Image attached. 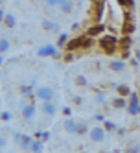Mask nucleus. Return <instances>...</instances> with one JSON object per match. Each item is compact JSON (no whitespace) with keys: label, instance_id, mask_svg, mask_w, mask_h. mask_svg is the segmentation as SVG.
<instances>
[{"label":"nucleus","instance_id":"24","mask_svg":"<svg viewBox=\"0 0 140 153\" xmlns=\"http://www.w3.org/2000/svg\"><path fill=\"white\" fill-rule=\"evenodd\" d=\"M118 6H120L124 11L125 9H135V0H116Z\"/></svg>","mask_w":140,"mask_h":153},{"label":"nucleus","instance_id":"8","mask_svg":"<svg viewBox=\"0 0 140 153\" xmlns=\"http://www.w3.org/2000/svg\"><path fill=\"white\" fill-rule=\"evenodd\" d=\"M105 135H107V131L103 129V126H92L90 131H89V138L92 142H101V140H105Z\"/></svg>","mask_w":140,"mask_h":153},{"label":"nucleus","instance_id":"32","mask_svg":"<svg viewBox=\"0 0 140 153\" xmlns=\"http://www.w3.org/2000/svg\"><path fill=\"white\" fill-rule=\"evenodd\" d=\"M0 118H2V122L4 124H7V122H11V113H9V111H2V114H0Z\"/></svg>","mask_w":140,"mask_h":153},{"label":"nucleus","instance_id":"37","mask_svg":"<svg viewBox=\"0 0 140 153\" xmlns=\"http://www.w3.org/2000/svg\"><path fill=\"white\" fill-rule=\"evenodd\" d=\"M127 133V129L125 127H120V126H118V129H116V135H120V137H124Z\"/></svg>","mask_w":140,"mask_h":153},{"label":"nucleus","instance_id":"16","mask_svg":"<svg viewBox=\"0 0 140 153\" xmlns=\"http://www.w3.org/2000/svg\"><path fill=\"white\" fill-rule=\"evenodd\" d=\"M114 89H116V94H118V96H122V98H127L129 94L133 92V91L129 89L127 85H124V83H118V85H114Z\"/></svg>","mask_w":140,"mask_h":153},{"label":"nucleus","instance_id":"39","mask_svg":"<svg viewBox=\"0 0 140 153\" xmlns=\"http://www.w3.org/2000/svg\"><path fill=\"white\" fill-rule=\"evenodd\" d=\"M135 57H136V59H138V61H140V46H138V48H136V50H135Z\"/></svg>","mask_w":140,"mask_h":153},{"label":"nucleus","instance_id":"2","mask_svg":"<svg viewBox=\"0 0 140 153\" xmlns=\"http://www.w3.org/2000/svg\"><path fill=\"white\" fill-rule=\"evenodd\" d=\"M105 11H107V0H90V17H92V24H101Z\"/></svg>","mask_w":140,"mask_h":153},{"label":"nucleus","instance_id":"20","mask_svg":"<svg viewBox=\"0 0 140 153\" xmlns=\"http://www.w3.org/2000/svg\"><path fill=\"white\" fill-rule=\"evenodd\" d=\"M42 149H44V142L42 140H39V138H35L33 140V144H31V153H42Z\"/></svg>","mask_w":140,"mask_h":153},{"label":"nucleus","instance_id":"31","mask_svg":"<svg viewBox=\"0 0 140 153\" xmlns=\"http://www.w3.org/2000/svg\"><path fill=\"white\" fill-rule=\"evenodd\" d=\"M74 83H76L78 87H87V85H89V81H87V78H85V76H76Z\"/></svg>","mask_w":140,"mask_h":153},{"label":"nucleus","instance_id":"17","mask_svg":"<svg viewBox=\"0 0 140 153\" xmlns=\"http://www.w3.org/2000/svg\"><path fill=\"white\" fill-rule=\"evenodd\" d=\"M68 41H70L68 33H59V37H57V42H56L57 50H64V48H67V45H68Z\"/></svg>","mask_w":140,"mask_h":153},{"label":"nucleus","instance_id":"12","mask_svg":"<svg viewBox=\"0 0 140 153\" xmlns=\"http://www.w3.org/2000/svg\"><path fill=\"white\" fill-rule=\"evenodd\" d=\"M127 68V65L124 59H114V61H109V70L113 72H124Z\"/></svg>","mask_w":140,"mask_h":153},{"label":"nucleus","instance_id":"38","mask_svg":"<svg viewBox=\"0 0 140 153\" xmlns=\"http://www.w3.org/2000/svg\"><path fill=\"white\" fill-rule=\"evenodd\" d=\"M0 146H2V149L7 146V138H6V135H2V138H0Z\"/></svg>","mask_w":140,"mask_h":153},{"label":"nucleus","instance_id":"27","mask_svg":"<svg viewBox=\"0 0 140 153\" xmlns=\"http://www.w3.org/2000/svg\"><path fill=\"white\" fill-rule=\"evenodd\" d=\"M7 50H9V41H7L6 37H2V39H0V53L4 56Z\"/></svg>","mask_w":140,"mask_h":153},{"label":"nucleus","instance_id":"33","mask_svg":"<svg viewBox=\"0 0 140 153\" xmlns=\"http://www.w3.org/2000/svg\"><path fill=\"white\" fill-rule=\"evenodd\" d=\"M44 4L50 7V9H53V7H59L61 4H59V0H44Z\"/></svg>","mask_w":140,"mask_h":153},{"label":"nucleus","instance_id":"13","mask_svg":"<svg viewBox=\"0 0 140 153\" xmlns=\"http://www.w3.org/2000/svg\"><path fill=\"white\" fill-rule=\"evenodd\" d=\"M136 22H122V35H129L131 37L135 31H136Z\"/></svg>","mask_w":140,"mask_h":153},{"label":"nucleus","instance_id":"22","mask_svg":"<svg viewBox=\"0 0 140 153\" xmlns=\"http://www.w3.org/2000/svg\"><path fill=\"white\" fill-rule=\"evenodd\" d=\"M103 129L107 131V133H116L118 126H116V122H113V120H105V122H103Z\"/></svg>","mask_w":140,"mask_h":153},{"label":"nucleus","instance_id":"7","mask_svg":"<svg viewBox=\"0 0 140 153\" xmlns=\"http://www.w3.org/2000/svg\"><path fill=\"white\" fill-rule=\"evenodd\" d=\"M35 114H37V105L35 103H24L22 107H20V116H22L24 120H28V122H30V120H33L35 118Z\"/></svg>","mask_w":140,"mask_h":153},{"label":"nucleus","instance_id":"5","mask_svg":"<svg viewBox=\"0 0 140 153\" xmlns=\"http://www.w3.org/2000/svg\"><path fill=\"white\" fill-rule=\"evenodd\" d=\"M85 39H87V35H76V37H72L70 41H68V45H67V48H64V52H78V50H83V46H85Z\"/></svg>","mask_w":140,"mask_h":153},{"label":"nucleus","instance_id":"42","mask_svg":"<svg viewBox=\"0 0 140 153\" xmlns=\"http://www.w3.org/2000/svg\"><path fill=\"white\" fill-rule=\"evenodd\" d=\"M138 94H140V91H138Z\"/></svg>","mask_w":140,"mask_h":153},{"label":"nucleus","instance_id":"10","mask_svg":"<svg viewBox=\"0 0 140 153\" xmlns=\"http://www.w3.org/2000/svg\"><path fill=\"white\" fill-rule=\"evenodd\" d=\"M61 126H63V129H64V133H68V135H78V122H76V120L64 118Z\"/></svg>","mask_w":140,"mask_h":153},{"label":"nucleus","instance_id":"11","mask_svg":"<svg viewBox=\"0 0 140 153\" xmlns=\"http://www.w3.org/2000/svg\"><path fill=\"white\" fill-rule=\"evenodd\" d=\"M41 111H42V114L44 116H53L57 113V107H56V103L53 102H42V105H41Z\"/></svg>","mask_w":140,"mask_h":153},{"label":"nucleus","instance_id":"23","mask_svg":"<svg viewBox=\"0 0 140 153\" xmlns=\"http://www.w3.org/2000/svg\"><path fill=\"white\" fill-rule=\"evenodd\" d=\"M89 131H90L89 124L83 122V120H79V122H78V135H89Z\"/></svg>","mask_w":140,"mask_h":153},{"label":"nucleus","instance_id":"44","mask_svg":"<svg viewBox=\"0 0 140 153\" xmlns=\"http://www.w3.org/2000/svg\"><path fill=\"white\" fill-rule=\"evenodd\" d=\"M61 153H64V151H61Z\"/></svg>","mask_w":140,"mask_h":153},{"label":"nucleus","instance_id":"15","mask_svg":"<svg viewBox=\"0 0 140 153\" xmlns=\"http://www.w3.org/2000/svg\"><path fill=\"white\" fill-rule=\"evenodd\" d=\"M41 26H42V30H46V31H59V24L53 22V20H50V19H44L41 22Z\"/></svg>","mask_w":140,"mask_h":153},{"label":"nucleus","instance_id":"35","mask_svg":"<svg viewBox=\"0 0 140 153\" xmlns=\"http://www.w3.org/2000/svg\"><path fill=\"white\" fill-rule=\"evenodd\" d=\"M94 120H96V122H105L107 118H105L101 113H96V114H94Z\"/></svg>","mask_w":140,"mask_h":153},{"label":"nucleus","instance_id":"26","mask_svg":"<svg viewBox=\"0 0 140 153\" xmlns=\"http://www.w3.org/2000/svg\"><path fill=\"white\" fill-rule=\"evenodd\" d=\"M59 9H61L63 13H67V15H68V13H72V11H74V2H72V0H67V2H64Z\"/></svg>","mask_w":140,"mask_h":153},{"label":"nucleus","instance_id":"29","mask_svg":"<svg viewBox=\"0 0 140 153\" xmlns=\"http://www.w3.org/2000/svg\"><path fill=\"white\" fill-rule=\"evenodd\" d=\"M120 56L124 61H127V59L133 57V52H131V48H120Z\"/></svg>","mask_w":140,"mask_h":153},{"label":"nucleus","instance_id":"14","mask_svg":"<svg viewBox=\"0 0 140 153\" xmlns=\"http://www.w3.org/2000/svg\"><path fill=\"white\" fill-rule=\"evenodd\" d=\"M111 107L113 109H125L127 107V98H122V96H116L111 100Z\"/></svg>","mask_w":140,"mask_h":153},{"label":"nucleus","instance_id":"41","mask_svg":"<svg viewBox=\"0 0 140 153\" xmlns=\"http://www.w3.org/2000/svg\"><path fill=\"white\" fill-rule=\"evenodd\" d=\"M138 15H140V7H138Z\"/></svg>","mask_w":140,"mask_h":153},{"label":"nucleus","instance_id":"40","mask_svg":"<svg viewBox=\"0 0 140 153\" xmlns=\"http://www.w3.org/2000/svg\"><path fill=\"white\" fill-rule=\"evenodd\" d=\"M81 102H83V100H81L79 96H74V103H81Z\"/></svg>","mask_w":140,"mask_h":153},{"label":"nucleus","instance_id":"4","mask_svg":"<svg viewBox=\"0 0 140 153\" xmlns=\"http://www.w3.org/2000/svg\"><path fill=\"white\" fill-rule=\"evenodd\" d=\"M37 56L39 57H59V50L56 45L48 42V45H42L41 48H37Z\"/></svg>","mask_w":140,"mask_h":153},{"label":"nucleus","instance_id":"28","mask_svg":"<svg viewBox=\"0 0 140 153\" xmlns=\"http://www.w3.org/2000/svg\"><path fill=\"white\" fill-rule=\"evenodd\" d=\"M125 153H140V144H138V142L129 144V146L125 148Z\"/></svg>","mask_w":140,"mask_h":153},{"label":"nucleus","instance_id":"9","mask_svg":"<svg viewBox=\"0 0 140 153\" xmlns=\"http://www.w3.org/2000/svg\"><path fill=\"white\" fill-rule=\"evenodd\" d=\"M105 30H107V26L101 22V24H92L87 31H85V35L87 37H92V39H96V37H101V35H105Z\"/></svg>","mask_w":140,"mask_h":153},{"label":"nucleus","instance_id":"34","mask_svg":"<svg viewBox=\"0 0 140 153\" xmlns=\"http://www.w3.org/2000/svg\"><path fill=\"white\" fill-rule=\"evenodd\" d=\"M61 113H63V116H67V118H68V116L72 114V109H70V107H63V109H61Z\"/></svg>","mask_w":140,"mask_h":153},{"label":"nucleus","instance_id":"21","mask_svg":"<svg viewBox=\"0 0 140 153\" xmlns=\"http://www.w3.org/2000/svg\"><path fill=\"white\" fill-rule=\"evenodd\" d=\"M94 102L100 103V105L107 103V92H103V91H96V92H94Z\"/></svg>","mask_w":140,"mask_h":153},{"label":"nucleus","instance_id":"43","mask_svg":"<svg viewBox=\"0 0 140 153\" xmlns=\"http://www.w3.org/2000/svg\"><path fill=\"white\" fill-rule=\"evenodd\" d=\"M138 30H140V26H138Z\"/></svg>","mask_w":140,"mask_h":153},{"label":"nucleus","instance_id":"6","mask_svg":"<svg viewBox=\"0 0 140 153\" xmlns=\"http://www.w3.org/2000/svg\"><path fill=\"white\" fill-rule=\"evenodd\" d=\"M33 137H30V135H26V133H15V142L22 148L24 151H30L31 149V144H33Z\"/></svg>","mask_w":140,"mask_h":153},{"label":"nucleus","instance_id":"19","mask_svg":"<svg viewBox=\"0 0 140 153\" xmlns=\"http://www.w3.org/2000/svg\"><path fill=\"white\" fill-rule=\"evenodd\" d=\"M2 22H4V26H6V28H15V26H17V19H15V15L7 13V15L4 17Z\"/></svg>","mask_w":140,"mask_h":153},{"label":"nucleus","instance_id":"3","mask_svg":"<svg viewBox=\"0 0 140 153\" xmlns=\"http://www.w3.org/2000/svg\"><path fill=\"white\" fill-rule=\"evenodd\" d=\"M53 89L52 87H48V85H41V87H37L35 89V98L37 100H41V102H52L53 100Z\"/></svg>","mask_w":140,"mask_h":153},{"label":"nucleus","instance_id":"25","mask_svg":"<svg viewBox=\"0 0 140 153\" xmlns=\"http://www.w3.org/2000/svg\"><path fill=\"white\" fill-rule=\"evenodd\" d=\"M33 138H39V140H42V142H48V140H50V131H35Z\"/></svg>","mask_w":140,"mask_h":153},{"label":"nucleus","instance_id":"1","mask_svg":"<svg viewBox=\"0 0 140 153\" xmlns=\"http://www.w3.org/2000/svg\"><path fill=\"white\" fill-rule=\"evenodd\" d=\"M98 46H100V50L105 53V56H113V53H116L118 50H120V39H118L116 35H113V33H105V35L100 37Z\"/></svg>","mask_w":140,"mask_h":153},{"label":"nucleus","instance_id":"18","mask_svg":"<svg viewBox=\"0 0 140 153\" xmlns=\"http://www.w3.org/2000/svg\"><path fill=\"white\" fill-rule=\"evenodd\" d=\"M125 111H127V114H131V116H138L140 114V103H127Z\"/></svg>","mask_w":140,"mask_h":153},{"label":"nucleus","instance_id":"36","mask_svg":"<svg viewBox=\"0 0 140 153\" xmlns=\"http://www.w3.org/2000/svg\"><path fill=\"white\" fill-rule=\"evenodd\" d=\"M129 63H131V67H133V68H138V63H140V61H138V59L133 56L131 59H129Z\"/></svg>","mask_w":140,"mask_h":153},{"label":"nucleus","instance_id":"30","mask_svg":"<svg viewBox=\"0 0 140 153\" xmlns=\"http://www.w3.org/2000/svg\"><path fill=\"white\" fill-rule=\"evenodd\" d=\"M127 103H140V94L138 92H131L127 96Z\"/></svg>","mask_w":140,"mask_h":153}]
</instances>
